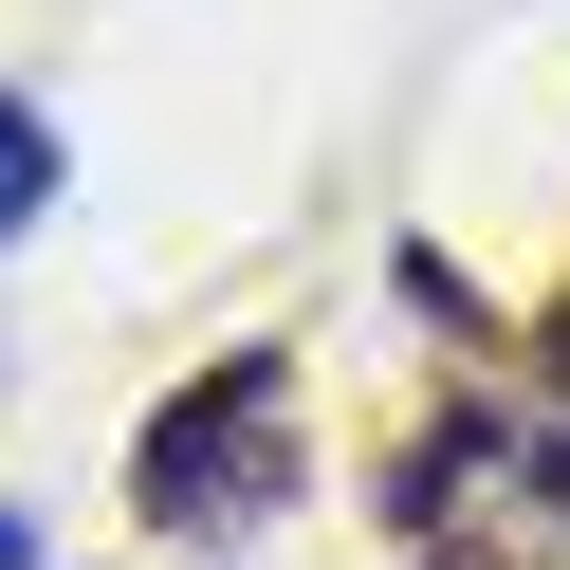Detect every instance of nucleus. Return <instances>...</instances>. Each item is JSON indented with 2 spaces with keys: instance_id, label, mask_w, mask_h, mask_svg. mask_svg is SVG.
Here are the masks:
<instances>
[{
  "instance_id": "obj_1",
  "label": "nucleus",
  "mask_w": 570,
  "mask_h": 570,
  "mask_svg": "<svg viewBox=\"0 0 570 570\" xmlns=\"http://www.w3.org/2000/svg\"><path fill=\"white\" fill-rule=\"evenodd\" d=\"M129 515L185 533V552H222V533L295 515V350H222V368L166 386L148 442H129Z\"/></svg>"
},
{
  "instance_id": "obj_3",
  "label": "nucleus",
  "mask_w": 570,
  "mask_h": 570,
  "mask_svg": "<svg viewBox=\"0 0 570 570\" xmlns=\"http://www.w3.org/2000/svg\"><path fill=\"white\" fill-rule=\"evenodd\" d=\"M0 570H38V515H19V497H0Z\"/></svg>"
},
{
  "instance_id": "obj_2",
  "label": "nucleus",
  "mask_w": 570,
  "mask_h": 570,
  "mask_svg": "<svg viewBox=\"0 0 570 570\" xmlns=\"http://www.w3.org/2000/svg\"><path fill=\"white\" fill-rule=\"evenodd\" d=\"M56 185H75V148H56V111H38V92L0 75V258L56 222Z\"/></svg>"
}]
</instances>
